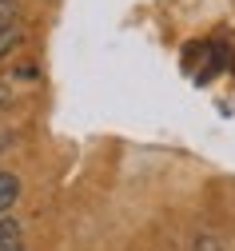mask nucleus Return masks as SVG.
<instances>
[{"label":"nucleus","instance_id":"nucleus-1","mask_svg":"<svg viewBox=\"0 0 235 251\" xmlns=\"http://www.w3.org/2000/svg\"><path fill=\"white\" fill-rule=\"evenodd\" d=\"M0 251H24V227L16 219H0Z\"/></svg>","mask_w":235,"mask_h":251},{"label":"nucleus","instance_id":"nucleus-2","mask_svg":"<svg viewBox=\"0 0 235 251\" xmlns=\"http://www.w3.org/2000/svg\"><path fill=\"white\" fill-rule=\"evenodd\" d=\"M16 196H20V179L12 172H0V219H4V211L16 203Z\"/></svg>","mask_w":235,"mask_h":251},{"label":"nucleus","instance_id":"nucleus-3","mask_svg":"<svg viewBox=\"0 0 235 251\" xmlns=\"http://www.w3.org/2000/svg\"><path fill=\"white\" fill-rule=\"evenodd\" d=\"M24 40V32H20V24L16 20H0V60H4L8 52H16V44Z\"/></svg>","mask_w":235,"mask_h":251},{"label":"nucleus","instance_id":"nucleus-4","mask_svg":"<svg viewBox=\"0 0 235 251\" xmlns=\"http://www.w3.org/2000/svg\"><path fill=\"white\" fill-rule=\"evenodd\" d=\"M195 251H223V247H219V239H211V235H199V239H195Z\"/></svg>","mask_w":235,"mask_h":251},{"label":"nucleus","instance_id":"nucleus-5","mask_svg":"<svg viewBox=\"0 0 235 251\" xmlns=\"http://www.w3.org/2000/svg\"><path fill=\"white\" fill-rule=\"evenodd\" d=\"M8 100H12V92H8V80H0V108H4Z\"/></svg>","mask_w":235,"mask_h":251},{"label":"nucleus","instance_id":"nucleus-6","mask_svg":"<svg viewBox=\"0 0 235 251\" xmlns=\"http://www.w3.org/2000/svg\"><path fill=\"white\" fill-rule=\"evenodd\" d=\"M4 4H8V0H4Z\"/></svg>","mask_w":235,"mask_h":251}]
</instances>
